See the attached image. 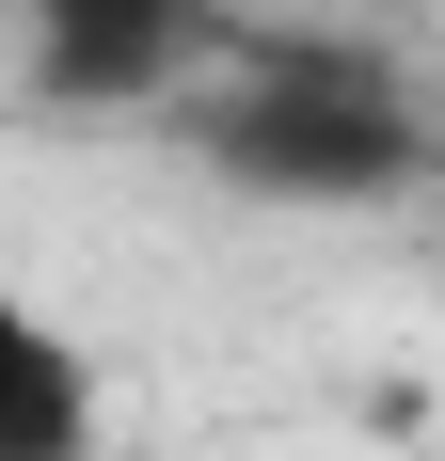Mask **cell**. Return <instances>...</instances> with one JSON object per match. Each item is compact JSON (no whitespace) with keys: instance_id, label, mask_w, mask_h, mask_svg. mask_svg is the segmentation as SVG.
Listing matches in <instances>:
<instances>
[{"instance_id":"obj_1","label":"cell","mask_w":445,"mask_h":461,"mask_svg":"<svg viewBox=\"0 0 445 461\" xmlns=\"http://www.w3.org/2000/svg\"><path fill=\"white\" fill-rule=\"evenodd\" d=\"M159 128L191 143V176L239 207H413L430 191V95L382 32H286V16H222L207 64L159 95Z\"/></svg>"},{"instance_id":"obj_2","label":"cell","mask_w":445,"mask_h":461,"mask_svg":"<svg viewBox=\"0 0 445 461\" xmlns=\"http://www.w3.org/2000/svg\"><path fill=\"white\" fill-rule=\"evenodd\" d=\"M222 16L239 0H16V80L32 112H159Z\"/></svg>"},{"instance_id":"obj_3","label":"cell","mask_w":445,"mask_h":461,"mask_svg":"<svg viewBox=\"0 0 445 461\" xmlns=\"http://www.w3.org/2000/svg\"><path fill=\"white\" fill-rule=\"evenodd\" d=\"M0 461H95V350L0 286Z\"/></svg>"}]
</instances>
